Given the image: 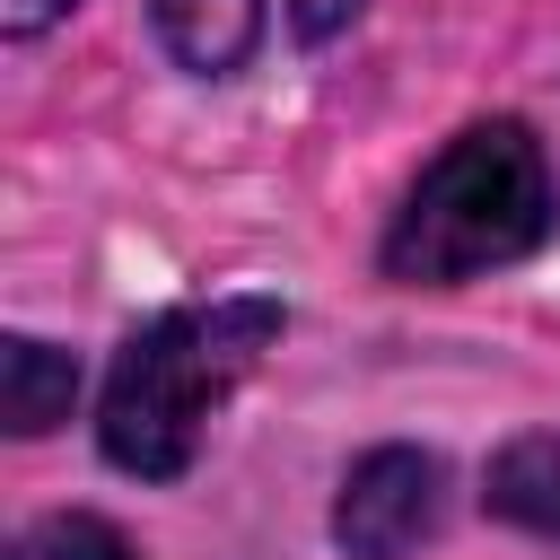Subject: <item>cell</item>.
Returning <instances> with one entry per match:
<instances>
[{"instance_id":"cell-2","label":"cell","mask_w":560,"mask_h":560,"mask_svg":"<svg viewBox=\"0 0 560 560\" xmlns=\"http://www.w3.org/2000/svg\"><path fill=\"white\" fill-rule=\"evenodd\" d=\"M551 219H560V192H551L542 140L508 114L464 122L402 192V210L385 228V271L411 289H446V280L525 262L551 236Z\"/></svg>"},{"instance_id":"cell-6","label":"cell","mask_w":560,"mask_h":560,"mask_svg":"<svg viewBox=\"0 0 560 560\" xmlns=\"http://www.w3.org/2000/svg\"><path fill=\"white\" fill-rule=\"evenodd\" d=\"M490 508L542 542H560V429H534V438H508L490 455Z\"/></svg>"},{"instance_id":"cell-7","label":"cell","mask_w":560,"mask_h":560,"mask_svg":"<svg viewBox=\"0 0 560 560\" xmlns=\"http://www.w3.org/2000/svg\"><path fill=\"white\" fill-rule=\"evenodd\" d=\"M26 560H140V551L105 516H44L35 542H26Z\"/></svg>"},{"instance_id":"cell-1","label":"cell","mask_w":560,"mask_h":560,"mask_svg":"<svg viewBox=\"0 0 560 560\" xmlns=\"http://www.w3.org/2000/svg\"><path fill=\"white\" fill-rule=\"evenodd\" d=\"M280 341V298H192L149 315L105 376V411H96V446L105 464L140 472V481H175L201 446V420L245 385V368Z\"/></svg>"},{"instance_id":"cell-9","label":"cell","mask_w":560,"mask_h":560,"mask_svg":"<svg viewBox=\"0 0 560 560\" xmlns=\"http://www.w3.org/2000/svg\"><path fill=\"white\" fill-rule=\"evenodd\" d=\"M61 9H70V0H0V26H9V35H44Z\"/></svg>"},{"instance_id":"cell-3","label":"cell","mask_w":560,"mask_h":560,"mask_svg":"<svg viewBox=\"0 0 560 560\" xmlns=\"http://www.w3.org/2000/svg\"><path fill=\"white\" fill-rule=\"evenodd\" d=\"M429 525H438V455L376 446L350 464V481L332 499V542L350 560H402L411 542H429Z\"/></svg>"},{"instance_id":"cell-4","label":"cell","mask_w":560,"mask_h":560,"mask_svg":"<svg viewBox=\"0 0 560 560\" xmlns=\"http://www.w3.org/2000/svg\"><path fill=\"white\" fill-rule=\"evenodd\" d=\"M149 18H158V44L201 79H228L262 35V0H149Z\"/></svg>"},{"instance_id":"cell-8","label":"cell","mask_w":560,"mask_h":560,"mask_svg":"<svg viewBox=\"0 0 560 560\" xmlns=\"http://www.w3.org/2000/svg\"><path fill=\"white\" fill-rule=\"evenodd\" d=\"M359 9H368V0H289V26H298L306 44H332V35H341Z\"/></svg>"},{"instance_id":"cell-5","label":"cell","mask_w":560,"mask_h":560,"mask_svg":"<svg viewBox=\"0 0 560 560\" xmlns=\"http://www.w3.org/2000/svg\"><path fill=\"white\" fill-rule=\"evenodd\" d=\"M70 394H79L70 350L26 341V332H9V341H0V420H9L18 438H44L52 420H70Z\"/></svg>"}]
</instances>
